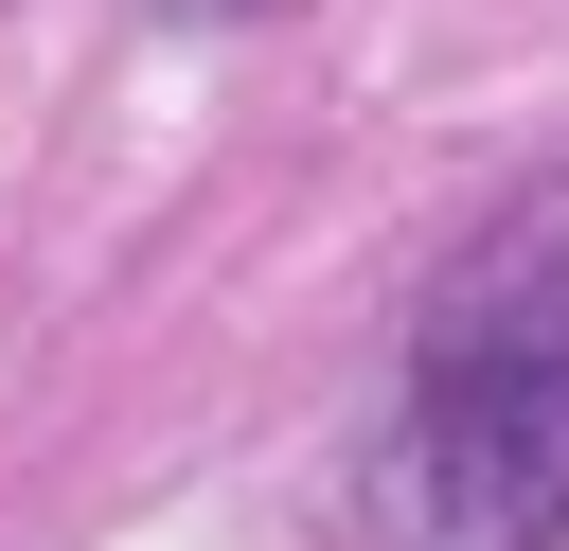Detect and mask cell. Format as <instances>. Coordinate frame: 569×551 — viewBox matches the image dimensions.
Here are the masks:
<instances>
[{"label": "cell", "mask_w": 569, "mask_h": 551, "mask_svg": "<svg viewBox=\"0 0 569 551\" xmlns=\"http://www.w3.org/2000/svg\"><path fill=\"white\" fill-rule=\"evenodd\" d=\"M551 533H569V373L445 320L373 444V551H551Z\"/></svg>", "instance_id": "obj_1"}, {"label": "cell", "mask_w": 569, "mask_h": 551, "mask_svg": "<svg viewBox=\"0 0 569 551\" xmlns=\"http://www.w3.org/2000/svg\"><path fill=\"white\" fill-rule=\"evenodd\" d=\"M462 338H516V355H551V373H569V196H551L480 284H462Z\"/></svg>", "instance_id": "obj_2"}]
</instances>
